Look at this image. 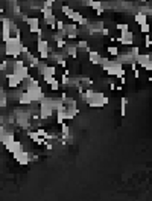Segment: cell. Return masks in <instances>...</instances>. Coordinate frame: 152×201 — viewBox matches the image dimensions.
Segmentation results:
<instances>
[{"label": "cell", "mask_w": 152, "mask_h": 201, "mask_svg": "<svg viewBox=\"0 0 152 201\" xmlns=\"http://www.w3.org/2000/svg\"><path fill=\"white\" fill-rule=\"evenodd\" d=\"M14 157L15 160L20 163V165H27L29 163V152L27 151H23V148L17 152H14Z\"/></svg>", "instance_id": "6da1fadb"}, {"label": "cell", "mask_w": 152, "mask_h": 201, "mask_svg": "<svg viewBox=\"0 0 152 201\" xmlns=\"http://www.w3.org/2000/svg\"><path fill=\"white\" fill-rule=\"evenodd\" d=\"M136 64H139L140 67H145L148 63H151V53H146V55H142V53H139L137 57H136Z\"/></svg>", "instance_id": "7a4b0ae2"}, {"label": "cell", "mask_w": 152, "mask_h": 201, "mask_svg": "<svg viewBox=\"0 0 152 201\" xmlns=\"http://www.w3.org/2000/svg\"><path fill=\"white\" fill-rule=\"evenodd\" d=\"M88 57H90V63L91 64H101V60H102V57H101V53L97 52V50H90L88 52Z\"/></svg>", "instance_id": "3957f363"}, {"label": "cell", "mask_w": 152, "mask_h": 201, "mask_svg": "<svg viewBox=\"0 0 152 201\" xmlns=\"http://www.w3.org/2000/svg\"><path fill=\"white\" fill-rule=\"evenodd\" d=\"M65 53L76 58L78 57V46H73V44H65Z\"/></svg>", "instance_id": "277c9868"}, {"label": "cell", "mask_w": 152, "mask_h": 201, "mask_svg": "<svg viewBox=\"0 0 152 201\" xmlns=\"http://www.w3.org/2000/svg\"><path fill=\"white\" fill-rule=\"evenodd\" d=\"M20 104H23V105H30L32 104V99H30V96L26 93V92H21L20 93Z\"/></svg>", "instance_id": "5b68a950"}, {"label": "cell", "mask_w": 152, "mask_h": 201, "mask_svg": "<svg viewBox=\"0 0 152 201\" xmlns=\"http://www.w3.org/2000/svg\"><path fill=\"white\" fill-rule=\"evenodd\" d=\"M146 14H143V12H136V17H134V20H136V23L137 24H143V23H146Z\"/></svg>", "instance_id": "8992f818"}, {"label": "cell", "mask_w": 152, "mask_h": 201, "mask_svg": "<svg viewBox=\"0 0 152 201\" xmlns=\"http://www.w3.org/2000/svg\"><path fill=\"white\" fill-rule=\"evenodd\" d=\"M69 18H70V21H73V23H76V24H78V23L82 20V14H81V12H78V11H73V12H72V15H70Z\"/></svg>", "instance_id": "52a82bcc"}, {"label": "cell", "mask_w": 152, "mask_h": 201, "mask_svg": "<svg viewBox=\"0 0 152 201\" xmlns=\"http://www.w3.org/2000/svg\"><path fill=\"white\" fill-rule=\"evenodd\" d=\"M126 105H128V99L126 98H120V114L122 116L126 114Z\"/></svg>", "instance_id": "ba28073f"}, {"label": "cell", "mask_w": 152, "mask_h": 201, "mask_svg": "<svg viewBox=\"0 0 152 201\" xmlns=\"http://www.w3.org/2000/svg\"><path fill=\"white\" fill-rule=\"evenodd\" d=\"M49 86H50V89H52L53 92H58V90H59V87H61V84H59V79H56V78H53V81H52Z\"/></svg>", "instance_id": "9c48e42d"}, {"label": "cell", "mask_w": 152, "mask_h": 201, "mask_svg": "<svg viewBox=\"0 0 152 201\" xmlns=\"http://www.w3.org/2000/svg\"><path fill=\"white\" fill-rule=\"evenodd\" d=\"M107 50H108V53H110V55H113V57H117V55L120 53V52H119V49H117L116 46H110Z\"/></svg>", "instance_id": "30bf717a"}, {"label": "cell", "mask_w": 152, "mask_h": 201, "mask_svg": "<svg viewBox=\"0 0 152 201\" xmlns=\"http://www.w3.org/2000/svg\"><path fill=\"white\" fill-rule=\"evenodd\" d=\"M116 29H119V31H120V34H122V32L129 31V26H128V24H125V23H119V24L116 26Z\"/></svg>", "instance_id": "8fae6325"}, {"label": "cell", "mask_w": 152, "mask_h": 201, "mask_svg": "<svg viewBox=\"0 0 152 201\" xmlns=\"http://www.w3.org/2000/svg\"><path fill=\"white\" fill-rule=\"evenodd\" d=\"M140 31H142L143 34H149V24H148V23L140 24Z\"/></svg>", "instance_id": "7c38bea8"}, {"label": "cell", "mask_w": 152, "mask_h": 201, "mask_svg": "<svg viewBox=\"0 0 152 201\" xmlns=\"http://www.w3.org/2000/svg\"><path fill=\"white\" fill-rule=\"evenodd\" d=\"M145 41H146V47L149 49V47H151V38H149V34L145 35Z\"/></svg>", "instance_id": "4fadbf2b"}]
</instances>
